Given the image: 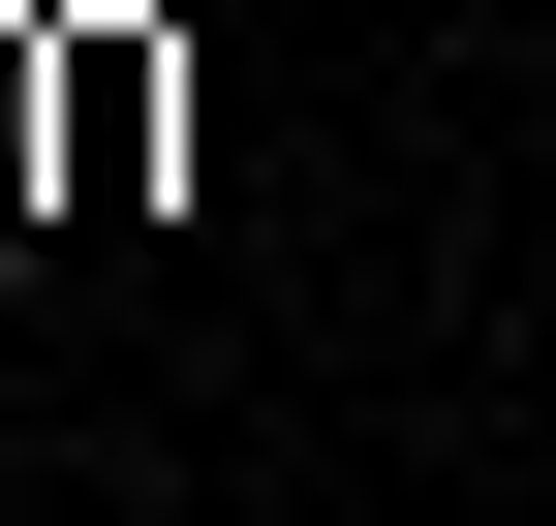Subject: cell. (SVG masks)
<instances>
[{"instance_id": "1", "label": "cell", "mask_w": 556, "mask_h": 526, "mask_svg": "<svg viewBox=\"0 0 556 526\" xmlns=\"http://www.w3.org/2000/svg\"><path fill=\"white\" fill-rule=\"evenodd\" d=\"M31 124H62V217H155L186 186V32L155 0H31Z\"/></svg>"}]
</instances>
